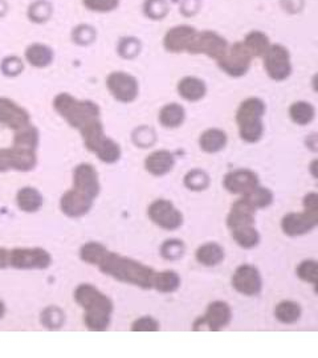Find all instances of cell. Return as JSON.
<instances>
[{
    "label": "cell",
    "instance_id": "obj_1",
    "mask_svg": "<svg viewBox=\"0 0 318 358\" xmlns=\"http://www.w3.org/2000/svg\"><path fill=\"white\" fill-rule=\"evenodd\" d=\"M97 268L117 282L130 284L141 289H152L155 271L134 259L107 250L97 264Z\"/></svg>",
    "mask_w": 318,
    "mask_h": 358
},
{
    "label": "cell",
    "instance_id": "obj_2",
    "mask_svg": "<svg viewBox=\"0 0 318 358\" xmlns=\"http://www.w3.org/2000/svg\"><path fill=\"white\" fill-rule=\"evenodd\" d=\"M77 305L84 309V324L91 332H104L109 328L114 304L110 298L91 284H80L73 292Z\"/></svg>",
    "mask_w": 318,
    "mask_h": 358
},
{
    "label": "cell",
    "instance_id": "obj_3",
    "mask_svg": "<svg viewBox=\"0 0 318 358\" xmlns=\"http://www.w3.org/2000/svg\"><path fill=\"white\" fill-rule=\"evenodd\" d=\"M53 109L80 135L101 125L100 106L89 100H77L69 93H60L53 100Z\"/></svg>",
    "mask_w": 318,
    "mask_h": 358
},
{
    "label": "cell",
    "instance_id": "obj_4",
    "mask_svg": "<svg viewBox=\"0 0 318 358\" xmlns=\"http://www.w3.org/2000/svg\"><path fill=\"white\" fill-rule=\"evenodd\" d=\"M267 106L258 97H249L244 100L236 112V123L239 126V135L244 142L256 144L264 135L263 117Z\"/></svg>",
    "mask_w": 318,
    "mask_h": 358
},
{
    "label": "cell",
    "instance_id": "obj_5",
    "mask_svg": "<svg viewBox=\"0 0 318 358\" xmlns=\"http://www.w3.org/2000/svg\"><path fill=\"white\" fill-rule=\"evenodd\" d=\"M303 212H289L281 221L285 235L296 238L313 231L318 225V195L309 193L303 196Z\"/></svg>",
    "mask_w": 318,
    "mask_h": 358
},
{
    "label": "cell",
    "instance_id": "obj_6",
    "mask_svg": "<svg viewBox=\"0 0 318 358\" xmlns=\"http://www.w3.org/2000/svg\"><path fill=\"white\" fill-rule=\"evenodd\" d=\"M52 256L40 247L8 250V267L23 271H42L51 267Z\"/></svg>",
    "mask_w": 318,
    "mask_h": 358
},
{
    "label": "cell",
    "instance_id": "obj_7",
    "mask_svg": "<svg viewBox=\"0 0 318 358\" xmlns=\"http://www.w3.org/2000/svg\"><path fill=\"white\" fill-rule=\"evenodd\" d=\"M227 40L212 31H197L191 39L187 52L191 55H206L210 59H220L227 51Z\"/></svg>",
    "mask_w": 318,
    "mask_h": 358
},
{
    "label": "cell",
    "instance_id": "obj_8",
    "mask_svg": "<svg viewBox=\"0 0 318 358\" xmlns=\"http://www.w3.org/2000/svg\"><path fill=\"white\" fill-rule=\"evenodd\" d=\"M252 53L242 42H238L228 46L226 53L218 60L219 68L231 77H242L245 75L252 62Z\"/></svg>",
    "mask_w": 318,
    "mask_h": 358
},
{
    "label": "cell",
    "instance_id": "obj_9",
    "mask_svg": "<svg viewBox=\"0 0 318 358\" xmlns=\"http://www.w3.org/2000/svg\"><path fill=\"white\" fill-rule=\"evenodd\" d=\"M37 164L36 150L23 149L19 146L0 149V173L6 171H32Z\"/></svg>",
    "mask_w": 318,
    "mask_h": 358
},
{
    "label": "cell",
    "instance_id": "obj_10",
    "mask_svg": "<svg viewBox=\"0 0 318 358\" xmlns=\"http://www.w3.org/2000/svg\"><path fill=\"white\" fill-rule=\"evenodd\" d=\"M106 88L114 100L122 104H130L136 101L139 93V84L134 76L122 71L112 72L106 78Z\"/></svg>",
    "mask_w": 318,
    "mask_h": 358
},
{
    "label": "cell",
    "instance_id": "obj_11",
    "mask_svg": "<svg viewBox=\"0 0 318 358\" xmlns=\"http://www.w3.org/2000/svg\"><path fill=\"white\" fill-rule=\"evenodd\" d=\"M263 58L267 75L274 81H284L292 75L290 55L284 45H270Z\"/></svg>",
    "mask_w": 318,
    "mask_h": 358
},
{
    "label": "cell",
    "instance_id": "obj_12",
    "mask_svg": "<svg viewBox=\"0 0 318 358\" xmlns=\"http://www.w3.org/2000/svg\"><path fill=\"white\" fill-rule=\"evenodd\" d=\"M148 215L152 223L166 231H175L182 227V212L167 199L154 201L148 209Z\"/></svg>",
    "mask_w": 318,
    "mask_h": 358
},
{
    "label": "cell",
    "instance_id": "obj_13",
    "mask_svg": "<svg viewBox=\"0 0 318 358\" xmlns=\"http://www.w3.org/2000/svg\"><path fill=\"white\" fill-rule=\"evenodd\" d=\"M232 320V309L226 301H212L209 304L206 314L199 317L197 321L193 324L194 330H202V328H209V330L218 332L228 324Z\"/></svg>",
    "mask_w": 318,
    "mask_h": 358
},
{
    "label": "cell",
    "instance_id": "obj_14",
    "mask_svg": "<svg viewBox=\"0 0 318 358\" xmlns=\"http://www.w3.org/2000/svg\"><path fill=\"white\" fill-rule=\"evenodd\" d=\"M232 287L244 296H256L263 289V279L255 266L242 264L232 275Z\"/></svg>",
    "mask_w": 318,
    "mask_h": 358
},
{
    "label": "cell",
    "instance_id": "obj_15",
    "mask_svg": "<svg viewBox=\"0 0 318 358\" xmlns=\"http://www.w3.org/2000/svg\"><path fill=\"white\" fill-rule=\"evenodd\" d=\"M30 123V113L23 106L11 99L0 97V125L16 132Z\"/></svg>",
    "mask_w": 318,
    "mask_h": 358
},
{
    "label": "cell",
    "instance_id": "obj_16",
    "mask_svg": "<svg viewBox=\"0 0 318 358\" xmlns=\"http://www.w3.org/2000/svg\"><path fill=\"white\" fill-rule=\"evenodd\" d=\"M73 187L84 194L89 195L93 199H96L100 191V178L96 167L91 164H77L73 169Z\"/></svg>",
    "mask_w": 318,
    "mask_h": 358
},
{
    "label": "cell",
    "instance_id": "obj_17",
    "mask_svg": "<svg viewBox=\"0 0 318 358\" xmlns=\"http://www.w3.org/2000/svg\"><path fill=\"white\" fill-rule=\"evenodd\" d=\"M223 185L228 193L244 196L258 186V174L248 169L233 170L224 176Z\"/></svg>",
    "mask_w": 318,
    "mask_h": 358
},
{
    "label": "cell",
    "instance_id": "obj_18",
    "mask_svg": "<svg viewBox=\"0 0 318 358\" xmlns=\"http://www.w3.org/2000/svg\"><path fill=\"white\" fill-rule=\"evenodd\" d=\"M93 198L78 190L71 189L61 195L60 210L68 218H81L93 207Z\"/></svg>",
    "mask_w": 318,
    "mask_h": 358
},
{
    "label": "cell",
    "instance_id": "obj_19",
    "mask_svg": "<svg viewBox=\"0 0 318 358\" xmlns=\"http://www.w3.org/2000/svg\"><path fill=\"white\" fill-rule=\"evenodd\" d=\"M197 30L191 26H177L168 30L164 37V46L167 52L183 53L187 52L193 36Z\"/></svg>",
    "mask_w": 318,
    "mask_h": 358
},
{
    "label": "cell",
    "instance_id": "obj_20",
    "mask_svg": "<svg viewBox=\"0 0 318 358\" xmlns=\"http://www.w3.org/2000/svg\"><path fill=\"white\" fill-rule=\"evenodd\" d=\"M256 210L251 206V203L242 196L238 199L229 210L227 216V225L229 230L242 225H255L256 223Z\"/></svg>",
    "mask_w": 318,
    "mask_h": 358
},
{
    "label": "cell",
    "instance_id": "obj_21",
    "mask_svg": "<svg viewBox=\"0 0 318 358\" xmlns=\"http://www.w3.org/2000/svg\"><path fill=\"white\" fill-rule=\"evenodd\" d=\"M175 166V157L168 150H155L145 160V169L154 177H164Z\"/></svg>",
    "mask_w": 318,
    "mask_h": 358
},
{
    "label": "cell",
    "instance_id": "obj_22",
    "mask_svg": "<svg viewBox=\"0 0 318 358\" xmlns=\"http://www.w3.org/2000/svg\"><path fill=\"white\" fill-rule=\"evenodd\" d=\"M178 93L183 100L188 103H197L206 96L207 85L203 80L197 77L187 76V77H183L178 83Z\"/></svg>",
    "mask_w": 318,
    "mask_h": 358
},
{
    "label": "cell",
    "instance_id": "obj_23",
    "mask_svg": "<svg viewBox=\"0 0 318 358\" xmlns=\"http://www.w3.org/2000/svg\"><path fill=\"white\" fill-rule=\"evenodd\" d=\"M16 205L23 212H37L44 205V198L40 191L32 186L21 187L16 194Z\"/></svg>",
    "mask_w": 318,
    "mask_h": 358
},
{
    "label": "cell",
    "instance_id": "obj_24",
    "mask_svg": "<svg viewBox=\"0 0 318 358\" xmlns=\"http://www.w3.org/2000/svg\"><path fill=\"white\" fill-rule=\"evenodd\" d=\"M228 137L226 132L211 128L204 130L200 137H199V146L202 151L209 153V154H215L219 153L227 146Z\"/></svg>",
    "mask_w": 318,
    "mask_h": 358
},
{
    "label": "cell",
    "instance_id": "obj_25",
    "mask_svg": "<svg viewBox=\"0 0 318 358\" xmlns=\"http://www.w3.org/2000/svg\"><path fill=\"white\" fill-rule=\"evenodd\" d=\"M26 60L35 68H46L55 59V52L46 44L35 43L27 46L24 52Z\"/></svg>",
    "mask_w": 318,
    "mask_h": 358
},
{
    "label": "cell",
    "instance_id": "obj_26",
    "mask_svg": "<svg viewBox=\"0 0 318 358\" xmlns=\"http://www.w3.org/2000/svg\"><path fill=\"white\" fill-rule=\"evenodd\" d=\"M224 250L218 243H206L200 246L195 253L199 264L204 267H216L224 260Z\"/></svg>",
    "mask_w": 318,
    "mask_h": 358
},
{
    "label": "cell",
    "instance_id": "obj_27",
    "mask_svg": "<svg viewBox=\"0 0 318 358\" xmlns=\"http://www.w3.org/2000/svg\"><path fill=\"white\" fill-rule=\"evenodd\" d=\"M184 119H186V110L182 105L177 104V103L165 105L159 110V116H158L159 123L167 129L179 128L184 122Z\"/></svg>",
    "mask_w": 318,
    "mask_h": 358
},
{
    "label": "cell",
    "instance_id": "obj_28",
    "mask_svg": "<svg viewBox=\"0 0 318 358\" xmlns=\"http://www.w3.org/2000/svg\"><path fill=\"white\" fill-rule=\"evenodd\" d=\"M274 317L279 323L281 324H294L300 320L303 309L301 305L296 301H290V300H284L280 301L276 307H274Z\"/></svg>",
    "mask_w": 318,
    "mask_h": 358
},
{
    "label": "cell",
    "instance_id": "obj_29",
    "mask_svg": "<svg viewBox=\"0 0 318 358\" xmlns=\"http://www.w3.org/2000/svg\"><path fill=\"white\" fill-rule=\"evenodd\" d=\"M181 287V276L173 271L166 269L162 272H155L154 280H152V288L161 293H173L178 291Z\"/></svg>",
    "mask_w": 318,
    "mask_h": 358
},
{
    "label": "cell",
    "instance_id": "obj_30",
    "mask_svg": "<svg viewBox=\"0 0 318 358\" xmlns=\"http://www.w3.org/2000/svg\"><path fill=\"white\" fill-rule=\"evenodd\" d=\"M232 239L244 250H252L260 243V234L255 225H242L231 230Z\"/></svg>",
    "mask_w": 318,
    "mask_h": 358
},
{
    "label": "cell",
    "instance_id": "obj_31",
    "mask_svg": "<svg viewBox=\"0 0 318 358\" xmlns=\"http://www.w3.org/2000/svg\"><path fill=\"white\" fill-rule=\"evenodd\" d=\"M289 117L294 123L305 126V125H309L316 117V109L310 103L297 101L290 105Z\"/></svg>",
    "mask_w": 318,
    "mask_h": 358
},
{
    "label": "cell",
    "instance_id": "obj_32",
    "mask_svg": "<svg viewBox=\"0 0 318 358\" xmlns=\"http://www.w3.org/2000/svg\"><path fill=\"white\" fill-rule=\"evenodd\" d=\"M40 133L36 126L32 123L16 130L14 135V146H19L23 149L36 150L39 146Z\"/></svg>",
    "mask_w": 318,
    "mask_h": 358
},
{
    "label": "cell",
    "instance_id": "obj_33",
    "mask_svg": "<svg viewBox=\"0 0 318 358\" xmlns=\"http://www.w3.org/2000/svg\"><path fill=\"white\" fill-rule=\"evenodd\" d=\"M242 43L249 49V52L252 53L254 58H263L271 45L270 37L265 33H263L261 31L249 32Z\"/></svg>",
    "mask_w": 318,
    "mask_h": 358
},
{
    "label": "cell",
    "instance_id": "obj_34",
    "mask_svg": "<svg viewBox=\"0 0 318 358\" xmlns=\"http://www.w3.org/2000/svg\"><path fill=\"white\" fill-rule=\"evenodd\" d=\"M106 251H107V248L104 244H101L98 241H88L81 246L78 255L84 263L97 267V264L104 257Z\"/></svg>",
    "mask_w": 318,
    "mask_h": 358
},
{
    "label": "cell",
    "instance_id": "obj_35",
    "mask_svg": "<svg viewBox=\"0 0 318 358\" xmlns=\"http://www.w3.org/2000/svg\"><path fill=\"white\" fill-rule=\"evenodd\" d=\"M210 176L204 171V170H200V169H194V170H190L184 178H183V183L184 186L191 190V191H204L206 189H209L210 186Z\"/></svg>",
    "mask_w": 318,
    "mask_h": 358
},
{
    "label": "cell",
    "instance_id": "obj_36",
    "mask_svg": "<svg viewBox=\"0 0 318 358\" xmlns=\"http://www.w3.org/2000/svg\"><path fill=\"white\" fill-rule=\"evenodd\" d=\"M40 323L49 330H59L65 324V314L60 307H46L40 314Z\"/></svg>",
    "mask_w": 318,
    "mask_h": 358
},
{
    "label": "cell",
    "instance_id": "obj_37",
    "mask_svg": "<svg viewBox=\"0 0 318 358\" xmlns=\"http://www.w3.org/2000/svg\"><path fill=\"white\" fill-rule=\"evenodd\" d=\"M244 198L251 203V206L254 209H267L270 207L273 203V193L267 189V187H261V186H256L251 193L244 195Z\"/></svg>",
    "mask_w": 318,
    "mask_h": 358
},
{
    "label": "cell",
    "instance_id": "obj_38",
    "mask_svg": "<svg viewBox=\"0 0 318 358\" xmlns=\"http://www.w3.org/2000/svg\"><path fill=\"white\" fill-rule=\"evenodd\" d=\"M186 246L181 239H167L161 246V256L170 262H175L183 257Z\"/></svg>",
    "mask_w": 318,
    "mask_h": 358
},
{
    "label": "cell",
    "instance_id": "obj_39",
    "mask_svg": "<svg viewBox=\"0 0 318 358\" xmlns=\"http://www.w3.org/2000/svg\"><path fill=\"white\" fill-rule=\"evenodd\" d=\"M318 263L316 260L308 259L301 262L297 268H296V275L300 280H303L305 283L313 284L317 285L318 283Z\"/></svg>",
    "mask_w": 318,
    "mask_h": 358
},
{
    "label": "cell",
    "instance_id": "obj_40",
    "mask_svg": "<svg viewBox=\"0 0 318 358\" xmlns=\"http://www.w3.org/2000/svg\"><path fill=\"white\" fill-rule=\"evenodd\" d=\"M53 8L51 3L46 0H37L33 4H30L28 8V17L33 23H46V20L52 16Z\"/></svg>",
    "mask_w": 318,
    "mask_h": 358
},
{
    "label": "cell",
    "instance_id": "obj_41",
    "mask_svg": "<svg viewBox=\"0 0 318 358\" xmlns=\"http://www.w3.org/2000/svg\"><path fill=\"white\" fill-rule=\"evenodd\" d=\"M141 42L136 37H123L118 43L117 52L122 59H134L141 53Z\"/></svg>",
    "mask_w": 318,
    "mask_h": 358
},
{
    "label": "cell",
    "instance_id": "obj_42",
    "mask_svg": "<svg viewBox=\"0 0 318 358\" xmlns=\"http://www.w3.org/2000/svg\"><path fill=\"white\" fill-rule=\"evenodd\" d=\"M143 12L152 20L164 19L168 12L166 0H146L143 4Z\"/></svg>",
    "mask_w": 318,
    "mask_h": 358
},
{
    "label": "cell",
    "instance_id": "obj_43",
    "mask_svg": "<svg viewBox=\"0 0 318 358\" xmlns=\"http://www.w3.org/2000/svg\"><path fill=\"white\" fill-rule=\"evenodd\" d=\"M0 69L3 75L7 77H16L21 75V72L24 71V62L17 56H8L1 61Z\"/></svg>",
    "mask_w": 318,
    "mask_h": 358
},
{
    "label": "cell",
    "instance_id": "obj_44",
    "mask_svg": "<svg viewBox=\"0 0 318 358\" xmlns=\"http://www.w3.org/2000/svg\"><path fill=\"white\" fill-rule=\"evenodd\" d=\"M133 142L138 148H150L155 142V133L152 128L141 126L133 133Z\"/></svg>",
    "mask_w": 318,
    "mask_h": 358
},
{
    "label": "cell",
    "instance_id": "obj_45",
    "mask_svg": "<svg viewBox=\"0 0 318 358\" xmlns=\"http://www.w3.org/2000/svg\"><path fill=\"white\" fill-rule=\"evenodd\" d=\"M85 8L93 12H112L120 6V0H82Z\"/></svg>",
    "mask_w": 318,
    "mask_h": 358
},
{
    "label": "cell",
    "instance_id": "obj_46",
    "mask_svg": "<svg viewBox=\"0 0 318 358\" xmlns=\"http://www.w3.org/2000/svg\"><path fill=\"white\" fill-rule=\"evenodd\" d=\"M73 42L78 45L91 44L96 39V31L91 26H78L72 33Z\"/></svg>",
    "mask_w": 318,
    "mask_h": 358
},
{
    "label": "cell",
    "instance_id": "obj_47",
    "mask_svg": "<svg viewBox=\"0 0 318 358\" xmlns=\"http://www.w3.org/2000/svg\"><path fill=\"white\" fill-rule=\"evenodd\" d=\"M159 328H161L159 323L152 316H142L136 318L130 327L133 332H157Z\"/></svg>",
    "mask_w": 318,
    "mask_h": 358
},
{
    "label": "cell",
    "instance_id": "obj_48",
    "mask_svg": "<svg viewBox=\"0 0 318 358\" xmlns=\"http://www.w3.org/2000/svg\"><path fill=\"white\" fill-rule=\"evenodd\" d=\"M8 267V250L0 247V269Z\"/></svg>",
    "mask_w": 318,
    "mask_h": 358
},
{
    "label": "cell",
    "instance_id": "obj_49",
    "mask_svg": "<svg viewBox=\"0 0 318 358\" xmlns=\"http://www.w3.org/2000/svg\"><path fill=\"white\" fill-rule=\"evenodd\" d=\"M6 304H4V301L3 300H0V320L4 317V314H6Z\"/></svg>",
    "mask_w": 318,
    "mask_h": 358
}]
</instances>
